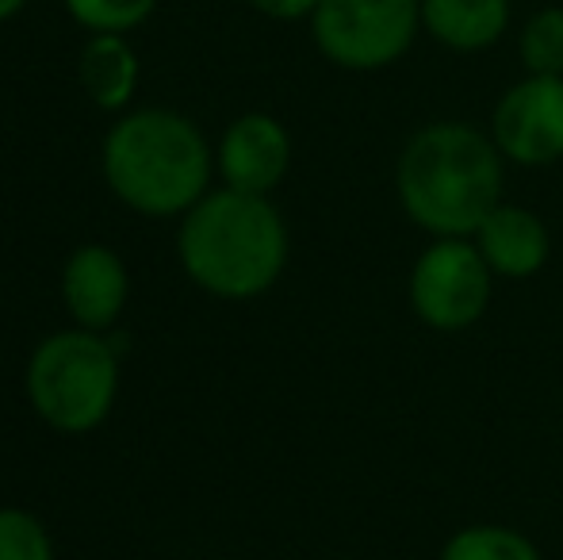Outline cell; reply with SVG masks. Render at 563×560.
<instances>
[{
	"mask_svg": "<svg viewBox=\"0 0 563 560\" xmlns=\"http://www.w3.org/2000/svg\"><path fill=\"white\" fill-rule=\"evenodd\" d=\"M119 388L115 350L92 330L46 338L27 365V396L54 430L85 433L108 419Z\"/></svg>",
	"mask_w": 563,
	"mask_h": 560,
	"instance_id": "obj_4",
	"label": "cell"
},
{
	"mask_svg": "<svg viewBox=\"0 0 563 560\" xmlns=\"http://www.w3.org/2000/svg\"><path fill=\"white\" fill-rule=\"evenodd\" d=\"M104 177L123 204L146 216L192 211L208 196L211 154L200 131L173 112H139L104 142Z\"/></svg>",
	"mask_w": 563,
	"mask_h": 560,
	"instance_id": "obj_3",
	"label": "cell"
},
{
	"mask_svg": "<svg viewBox=\"0 0 563 560\" xmlns=\"http://www.w3.org/2000/svg\"><path fill=\"white\" fill-rule=\"evenodd\" d=\"M253 8H261L273 20H303L319 8V0H253Z\"/></svg>",
	"mask_w": 563,
	"mask_h": 560,
	"instance_id": "obj_17",
	"label": "cell"
},
{
	"mask_svg": "<svg viewBox=\"0 0 563 560\" xmlns=\"http://www.w3.org/2000/svg\"><path fill=\"white\" fill-rule=\"evenodd\" d=\"M69 12L100 35H119L150 15L154 0H66Z\"/></svg>",
	"mask_w": 563,
	"mask_h": 560,
	"instance_id": "obj_16",
	"label": "cell"
},
{
	"mask_svg": "<svg viewBox=\"0 0 563 560\" xmlns=\"http://www.w3.org/2000/svg\"><path fill=\"white\" fill-rule=\"evenodd\" d=\"M0 560H54L43 523L27 510H0Z\"/></svg>",
	"mask_w": 563,
	"mask_h": 560,
	"instance_id": "obj_15",
	"label": "cell"
},
{
	"mask_svg": "<svg viewBox=\"0 0 563 560\" xmlns=\"http://www.w3.org/2000/svg\"><path fill=\"white\" fill-rule=\"evenodd\" d=\"M479 246L483 262L490 265L498 281H529L549 265L552 257V234L537 211L521 208V204H498L479 231L472 234Z\"/></svg>",
	"mask_w": 563,
	"mask_h": 560,
	"instance_id": "obj_9",
	"label": "cell"
},
{
	"mask_svg": "<svg viewBox=\"0 0 563 560\" xmlns=\"http://www.w3.org/2000/svg\"><path fill=\"white\" fill-rule=\"evenodd\" d=\"M311 35L334 66L376 74L407 58L422 35V0H319Z\"/></svg>",
	"mask_w": 563,
	"mask_h": 560,
	"instance_id": "obj_5",
	"label": "cell"
},
{
	"mask_svg": "<svg viewBox=\"0 0 563 560\" xmlns=\"http://www.w3.org/2000/svg\"><path fill=\"white\" fill-rule=\"evenodd\" d=\"M180 262L211 296L253 299L288 265V227L268 196L208 193L180 227Z\"/></svg>",
	"mask_w": 563,
	"mask_h": 560,
	"instance_id": "obj_2",
	"label": "cell"
},
{
	"mask_svg": "<svg viewBox=\"0 0 563 560\" xmlns=\"http://www.w3.org/2000/svg\"><path fill=\"white\" fill-rule=\"evenodd\" d=\"M134 77H139V62H134L131 46L119 35H97L81 54V81L85 92L97 100L100 108H119L131 100Z\"/></svg>",
	"mask_w": 563,
	"mask_h": 560,
	"instance_id": "obj_12",
	"label": "cell"
},
{
	"mask_svg": "<svg viewBox=\"0 0 563 560\" xmlns=\"http://www.w3.org/2000/svg\"><path fill=\"white\" fill-rule=\"evenodd\" d=\"M438 560H541V549L514 526L475 523L452 534Z\"/></svg>",
	"mask_w": 563,
	"mask_h": 560,
	"instance_id": "obj_13",
	"label": "cell"
},
{
	"mask_svg": "<svg viewBox=\"0 0 563 560\" xmlns=\"http://www.w3.org/2000/svg\"><path fill=\"white\" fill-rule=\"evenodd\" d=\"M495 281L472 239H433L410 265V311L438 334H460L487 315Z\"/></svg>",
	"mask_w": 563,
	"mask_h": 560,
	"instance_id": "obj_6",
	"label": "cell"
},
{
	"mask_svg": "<svg viewBox=\"0 0 563 560\" xmlns=\"http://www.w3.org/2000/svg\"><path fill=\"white\" fill-rule=\"evenodd\" d=\"M506 157L490 131L460 120L418 128L395 162V196L430 239H472L503 204Z\"/></svg>",
	"mask_w": 563,
	"mask_h": 560,
	"instance_id": "obj_1",
	"label": "cell"
},
{
	"mask_svg": "<svg viewBox=\"0 0 563 560\" xmlns=\"http://www.w3.org/2000/svg\"><path fill=\"white\" fill-rule=\"evenodd\" d=\"M291 165V139L284 123L273 116L250 112L238 123H230L219 146V169L227 177V188L253 196H268L284 180Z\"/></svg>",
	"mask_w": 563,
	"mask_h": 560,
	"instance_id": "obj_8",
	"label": "cell"
},
{
	"mask_svg": "<svg viewBox=\"0 0 563 560\" xmlns=\"http://www.w3.org/2000/svg\"><path fill=\"white\" fill-rule=\"evenodd\" d=\"M510 0H422V35L456 54L490 51L510 31Z\"/></svg>",
	"mask_w": 563,
	"mask_h": 560,
	"instance_id": "obj_11",
	"label": "cell"
},
{
	"mask_svg": "<svg viewBox=\"0 0 563 560\" xmlns=\"http://www.w3.org/2000/svg\"><path fill=\"white\" fill-rule=\"evenodd\" d=\"M490 139L506 162L544 169L563 157V77L526 74L498 97Z\"/></svg>",
	"mask_w": 563,
	"mask_h": 560,
	"instance_id": "obj_7",
	"label": "cell"
},
{
	"mask_svg": "<svg viewBox=\"0 0 563 560\" xmlns=\"http://www.w3.org/2000/svg\"><path fill=\"white\" fill-rule=\"evenodd\" d=\"M66 307L85 330L112 327L126 299V270L108 246H81L62 273Z\"/></svg>",
	"mask_w": 563,
	"mask_h": 560,
	"instance_id": "obj_10",
	"label": "cell"
},
{
	"mask_svg": "<svg viewBox=\"0 0 563 560\" xmlns=\"http://www.w3.org/2000/svg\"><path fill=\"white\" fill-rule=\"evenodd\" d=\"M20 4H23V0H0V20H4V15H12Z\"/></svg>",
	"mask_w": 563,
	"mask_h": 560,
	"instance_id": "obj_18",
	"label": "cell"
},
{
	"mask_svg": "<svg viewBox=\"0 0 563 560\" xmlns=\"http://www.w3.org/2000/svg\"><path fill=\"white\" fill-rule=\"evenodd\" d=\"M518 58L526 74L563 77V8L544 4L521 23Z\"/></svg>",
	"mask_w": 563,
	"mask_h": 560,
	"instance_id": "obj_14",
	"label": "cell"
}]
</instances>
